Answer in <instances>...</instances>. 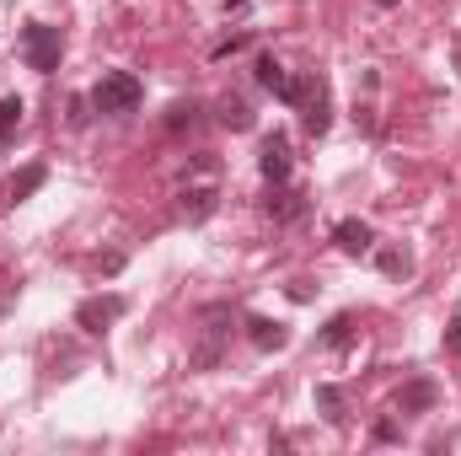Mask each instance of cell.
<instances>
[{
    "mask_svg": "<svg viewBox=\"0 0 461 456\" xmlns=\"http://www.w3.org/2000/svg\"><path fill=\"white\" fill-rule=\"evenodd\" d=\"M226 343H230V306H204L199 312V343L188 349V365L194 370H215L221 365V354H226Z\"/></svg>",
    "mask_w": 461,
    "mask_h": 456,
    "instance_id": "cell-1",
    "label": "cell"
},
{
    "mask_svg": "<svg viewBox=\"0 0 461 456\" xmlns=\"http://www.w3.org/2000/svg\"><path fill=\"white\" fill-rule=\"evenodd\" d=\"M140 103H145V87H140V76H129V70H108V76L92 87V108L108 114V118L134 114Z\"/></svg>",
    "mask_w": 461,
    "mask_h": 456,
    "instance_id": "cell-2",
    "label": "cell"
},
{
    "mask_svg": "<svg viewBox=\"0 0 461 456\" xmlns=\"http://www.w3.org/2000/svg\"><path fill=\"white\" fill-rule=\"evenodd\" d=\"M22 54H27V70H38V76H54V70H59V54H65V38H59V27H49V22H32V27L22 32Z\"/></svg>",
    "mask_w": 461,
    "mask_h": 456,
    "instance_id": "cell-3",
    "label": "cell"
},
{
    "mask_svg": "<svg viewBox=\"0 0 461 456\" xmlns=\"http://www.w3.org/2000/svg\"><path fill=\"white\" fill-rule=\"evenodd\" d=\"M301 123H306V134H328V123H333V108H328V81L317 76V70H306V92H301Z\"/></svg>",
    "mask_w": 461,
    "mask_h": 456,
    "instance_id": "cell-4",
    "label": "cell"
},
{
    "mask_svg": "<svg viewBox=\"0 0 461 456\" xmlns=\"http://www.w3.org/2000/svg\"><path fill=\"white\" fill-rule=\"evenodd\" d=\"M118 317H123V296H86V301L76 306V328H86V333L113 328Z\"/></svg>",
    "mask_w": 461,
    "mask_h": 456,
    "instance_id": "cell-5",
    "label": "cell"
},
{
    "mask_svg": "<svg viewBox=\"0 0 461 456\" xmlns=\"http://www.w3.org/2000/svg\"><path fill=\"white\" fill-rule=\"evenodd\" d=\"M258 172H263L268 183H290V140H285V134H263Z\"/></svg>",
    "mask_w": 461,
    "mask_h": 456,
    "instance_id": "cell-6",
    "label": "cell"
},
{
    "mask_svg": "<svg viewBox=\"0 0 461 456\" xmlns=\"http://www.w3.org/2000/svg\"><path fill=\"white\" fill-rule=\"evenodd\" d=\"M43 183H49V167H43V161H32V167H22V172H16V178H11V183L0 188V205L11 210V205H22V199H32V194H38Z\"/></svg>",
    "mask_w": 461,
    "mask_h": 456,
    "instance_id": "cell-7",
    "label": "cell"
},
{
    "mask_svg": "<svg viewBox=\"0 0 461 456\" xmlns=\"http://www.w3.org/2000/svg\"><path fill=\"white\" fill-rule=\"evenodd\" d=\"M215 205H221L215 183H188V188L177 194V210H183L188 221H210V215H215Z\"/></svg>",
    "mask_w": 461,
    "mask_h": 456,
    "instance_id": "cell-8",
    "label": "cell"
},
{
    "mask_svg": "<svg viewBox=\"0 0 461 456\" xmlns=\"http://www.w3.org/2000/svg\"><path fill=\"white\" fill-rule=\"evenodd\" d=\"M247 339H252V349L274 354V349H285V343H290V328H285V323H274V317H247Z\"/></svg>",
    "mask_w": 461,
    "mask_h": 456,
    "instance_id": "cell-9",
    "label": "cell"
},
{
    "mask_svg": "<svg viewBox=\"0 0 461 456\" xmlns=\"http://www.w3.org/2000/svg\"><path fill=\"white\" fill-rule=\"evenodd\" d=\"M435 403H440V387L435 381H408L397 392V414H429Z\"/></svg>",
    "mask_w": 461,
    "mask_h": 456,
    "instance_id": "cell-10",
    "label": "cell"
},
{
    "mask_svg": "<svg viewBox=\"0 0 461 456\" xmlns=\"http://www.w3.org/2000/svg\"><path fill=\"white\" fill-rule=\"evenodd\" d=\"M333 242H339L344 252H354V258H359V252H375V231L365 226V221H354V215L333 226Z\"/></svg>",
    "mask_w": 461,
    "mask_h": 456,
    "instance_id": "cell-11",
    "label": "cell"
},
{
    "mask_svg": "<svg viewBox=\"0 0 461 456\" xmlns=\"http://www.w3.org/2000/svg\"><path fill=\"white\" fill-rule=\"evenodd\" d=\"M263 205H268V215H279V221H301V215L312 210V205H306V194H290L285 183H274Z\"/></svg>",
    "mask_w": 461,
    "mask_h": 456,
    "instance_id": "cell-12",
    "label": "cell"
},
{
    "mask_svg": "<svg viewBox=\"0 0 461 456\" xmlns=\"http://www.w3.org/2000/svg\"><path fill=\"white\" fill-rule=\"evenodd\" d=\"M258 87H263V92H274V97L285 103V92H290V70H285L274 54H263V59H258Z\"/></svg>",
    "mask_w": 461,
    "mask_h": 456,
    "instance_id": "cell-13",
    "label": "cell"
},
{
    "mask_svg": "<svg viewBox=\"0 0 461 456\" xmlns=\"http://www.w3.org/2000/svg\"><path fill=\"white\" fill-rule=\"evenodd\" d=\"M375 263H381V274H392V279H408V274H413V258H408L402 247H381Z\"/></svg>",
    "mask_w": 461,
    "mask_h": 456,
    "instance_id": "cell-14",
    "label": "cell"
},
{
    "mask_svg": "<svg viewBox=\"0 0 461 456\" xmlns=\"http://www.w3.org/2000/svg\"><path fill=\"white\" fill-rule=\"evenodd\" d=\"M317 408H322V419H328V424H344V419H348L344 392H339V387H317Z\"/></svg>",
    "mask_w": 461,
    "mask_h": 456,
    "instance_id": "cell-15",
    "label": "cell"
},
{
    "mask_svg": "<svg viewBox=\"0 0 461 456\" xmlns=\"http://www.w3.org/2000/svg\"><path fill=\"white\" fill-rule=\"evenodd\" d=\"M221 123L241 134V129H252V108H247L241 97H221Z\"/></svg>",
    "mask_w": 461,
    "mask_h": 456,
    "instance_id": "cell-16",
    "label": "cell"
},
{
    "mask_svg": "<svg viewBox=\"0 0 461 456\" xmlns=\"http://www.w3.org/2000/svg\"><path fill=\"white\" fill-rule=\"evenodd\" d=\"M199 114H204V103H194V97H188V103H172V108H167V129H172V134H177V129H194Z\"/></svg>",
    "mask_w": 461,
    "mask_h": 456,
    "instance_id": "cell-17",
    "label": "cell"
},
{
    "mask_svg": "<svg viewBox=\"0 0 461 456\" xmlns=\"http://www.w3.org/2000/svg\"><path fill=\"white\" fill-rule=\"evenodd\" d=\"M16 123H22V97H0V150L16 134Z\"/></svg>",
    "mask_w": 461,
    "mask_h": 456,
    "instance_id": "cell-18",
    "label": "cell"
},
{
    "mask_svg": "<svg viewBox=\"0 0 461 456\" xmlns=\"http://www.w3.org/2000/svg\"><path fill=\"white\" fill-rule=\"evenodd\" d=\"M348 333H354V317H348V312H339V317L328 323V333H322V339L339 349V343H348Z\"/></svg>",
    "mask_w": 461,
    "mask_h": 456,
    "instance_id": "cell-19",
    "label": "cell"
},
{
    "mask_svg": "<svg viewBox=\"0 0 461 456\" xmlns=\"http://www.w3.org/2000/svg\"><path fill=\"white\" fill-rule=\"evenodd\" d=\"M375 441H402V430H397V419H381V424H375Z\"/></svg>",
    "mask_w": 461,
    "mask_h": 456,
    "instance_id": "cell-20",
    "label": "cell"
},
{
    "mask_svg": "<svg viewBox=\"0 0 461 456\" xmlns=\"http://www.w3.org/2000/svg\"><path fill=\"white\" fill-rule=\"evenodd\" d=\"M446 349H451V354H461V317L446 328Z\"/></svg>",
    "mask_w": 461,
    "mask_h": 456,
    "instance_id": "cell-21",
    "label": "cell"
},
{
    "mask_svg": "<svg viewBox=\"0 0 461 456\" xmlns=\"http://www.w3.org/2000/svg\"><path fill=\"white\" fill-rule=\"evenodd\" d=\"M97 269H103V274H118V269H123V252H108V258H97Z\"/></svg>",
    "mask_w": 461,
    "mask_h": 456,
    "instance_id": "cell-22",
    "label": "cell"
},
{
    "mask_svg": "<svg viewBox=\"0 0 461 456\" xmlns=\"http://www.w3.org/2000/svg\"><path fill=\"white\" fill-rule=\"evenodd\" d=\"M236 5H247V0H226V11H236Z\"/></svg>",
    "mask_w": 461,
    "mask_h": 456,
    "instance_id": "cell-23",
    "label": "cell"
},
{
    "mask_svg": "<svg viewBox=\"0 0 461 456\" xmlns=\"http://www.w3.org/2000/svg\"><path fill=\"white\" fill-rule=\"evenodd\" d=\"M375 5H397V0H375Z\"/></svg>",
    "mask_w": 461,
    "mask_h": 456,
    "instance_id": "cell-24",
    "label": "cell"
}]
</instances>
